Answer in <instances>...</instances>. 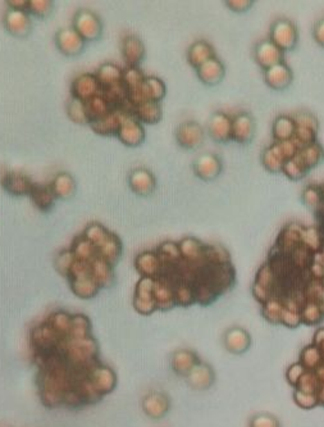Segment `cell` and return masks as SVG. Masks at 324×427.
<instances>
[{"label": "cell", "mask_w": 324, "mask_h": 427, "mask_svg": "<svg viewBox=\"0 0 324 427\" xmlns=\"http://www.w3.org/2000/svg\"><path fill=\"white\" fill-rule=\"evenodd\" d=\"M142 410L144 413L153 419L166 417L171 410V399L166 393L151 392L142 398Z\"/></svg>", "instance_id": "18"}, {"label": "cell", "mask_w": 324, "mask_h": 427, "mask_svg": "<svg viewBox=\"0 0 324 427\" xmlns=\"http://www.w3.org/2000/svg\"><path fill=\"white\" fill-rule=\"evenodd\" d=\"M203 360L198 353L192 349H178L173 353L171 360V369L178 377L186 378Z\"/></svg>", "instance_id": "22"}, {"label": "cell", "mask_w": 324, "mask_h": 427, "mask_svg": "<svg viewBox=\"0 0 324 427\" xmlns=\"http://www.w3.org/2000/svg\"><path fill=\"white\" fill-rule=\"evenodd\" d=\"M323 160V146L318 142H313L300 149L299 153L283 166L282 172L292 181H298L307 176Z\"/></svg>", "instance_id": "5"}, {"label": "cell", "mask_w": 324, "mask_h": 427, "mask_svg": "<svg viewBox=\"0 0 324 427\" xmlns=\"http://www.w3.org/2000/svg\"><path fill=\"white\" fill-rule=\"evenodd\" d=\"M145 85H146V92L149 95L150 101L160 103L162 99H164L167 92L166 84L159 77L146 76Z\"/></svg>", "instance_id": "39"}, {"label": "cell", "mask_w": 324, "mask_h": 427, "mask_svg": "<svg viewBox=\"0 0 324 427\" xmlns=\"http://www.w3.org/2000/svg\"><path fill=\"white\" fill-rule=\"evenodd\" d=\"M72 25V28L85 42H96L103 35V22L99 16L90 9L77 10Z\"/></svg>", "instance_id": "7"}, {"label": "cell", "mask_w": 324, "mask_h": 427, "mask_svg": "<svg viewBox=\"0 0 324 427\" xmlns=\"http://www.w3.org/2000/svg\"><path fill=\"white\" fill-rule=\"evenodd\" d=\"M178 145L186 151H196L204 144V128L196 121H186L177 127L175 133Z\"/></svg>", "instance_id": "9"}, {"label": "cell", "mask_w": 324, "mask_h": 427, "mask_svg": "<svg viewBox=\"0 0 324 427\" xmlns=\"http://www.w3.org/2000/svg\"><path fill=\"white\" fill-rule=\"evenodd\" d=\"M196 74H198V77L203 84L207 85V86H214V85L219 84L225 78V65L216 56L214 58L209 59L204 65H201L196 69Z\"/></svg>", "instance_id": "26"}, {"label": "cell", "mask_w": 324, "mask_h": 427, "mask_svg": "<svg viewBox=\"0 0 324 427\" xmlns=\"http://www.w3.org/2000/svg\"><path fill=\"white\" fill-rule=\"evenodd\" d=\"M264 81L266 84L277 92H281L287 89L293 81V72L291 68L287 66V63L277 65L275 67L269 68L266 71H263Z\"/></svg>", "instance_id": "25"}, {"label": "cell", "mask_w": 324, "mask_h": 427, "mask_svg": "<svg viewBox=\"0 0 324 427\" xmlns=\"http://www.w3.org/2000/svg\"><path fill=\"white\" fill-rule=\"evenodd\" d=\"M302 201L309 210L314 213L316 227L324 245V184L309 185L304 189Z\"/></svg>", "instance_id": "8"}, {"label": "cell", "mask_w": 324, "mask_h": 427, "mask_svg": "<svg viewBox=\"0 0 324 427\" xmlns=\"http://www.w3.org/2000/svg\"><path fill=\"white\" fill-rule=\"evenodd\" d=\"M117 137L119 139V142L125 144L126 146L137 148L145 140L144 126L131 115H122Z\"/></svg>", "instance_id": "11"}, {"label": "cell", "mask_w": 324, "mask_h": 427, "mask_svg": "<svg viewBox=\"0 0 324 427\" xmlns=\"http://www.w3.org/2000/svg\"><path fill=\"white\" fill-rule=\"evenodd\" d=\"M255 135V121L249 113L242 112L232 118V140L241 145L253 142Z\"/></svg>", "instance_id": "24"}, {"label": "cell", "mask_w": 324, "mask_h": 427, "mask_svg": "<svg viewBox=\"0 0 324 427\" xmlns=\"http://www.w3.org/2000/svg\"><path fill=\"white\" fill-rule=\"evenodd\" d=\"M263 319L295 330L324 322V245L316 226L283 227L251 285Z\"/></svg>", "instance_id": "3"}, {"label": "cell", "mask_w": 324, "mask_h": 427, "mask_svg": "<svg viewBox=\"0 0 324 427\" xmlns=\"http://www.w3.org/2000/svg\"><path fill=\"white\" fill-rule=\"evenodd\" d=\"M49 186L57 201H69L75 196L77 190L75 177L68 172H59L51 180Z\"/></svg>", "instance_id": "27"}, {"label": "cell", "mask_w": 324, "mask_h": 427, "mask_svg": "<svg viewBox=\"0 0 324 427\" xmlns=\"http://www.w3.org/2000/svg\"><path fill=\"white\" fill-rule=\"evenodd\" d=\"M110 233L112 231H109L107 227L103 226L99 222H92L83 230V235L99 249L100 246L108 240Z\"/></svg>", "instance_id": "37"}, {"label": "cell", "mask_w": 324, "mask_h": 427, "mask_svg": "<svg viewBox=\"0 0 324 427\" xmlns=\"http://www.w3.org/2000/svg\"><path fill=\"white\" fill-rule=\"evenodd\" d=\"M33 180L24 172L6 169L0 175V185L13 196H30L33 187Z\"/></svg>", "instance_id": "12"}, {"label": "cell", "mask_w": 324, "mask_h": 427, "mask_svg": "<svg viewBox=\"0 0 324 427\" xmlns=\"http://www.w3.org/2000/svg\"><path fill=\"white\" fill-rule=\"evenodd\" d=\"M284 54L286 53L275 47L269 39L259 42L254 48V59L263 71L284 63Z\"/></svg>", "instance_id": "15"}, {"label": "cell", "mask_w": 324, "mask_h": 427, "mask_svg": "<svg viewBox=\"0 0 324 427\" xmlns=\"http://www.w3.org/2000/svg\"><path fill=\"white\" fill-rule=\"evenodd\" d=\"M298 124L293 116H280L273 122V137L275 142H289L296 135Z\"/></svg>", "instance_id": "32"}, {"label": "cell", "mask_w": 324, "mask_h": 427, "mask_svg": "<svg viewBox=\"0 0 324 427\" xmlns=\"http://www.w3.org/2000/svg\"><path fill=\"white\" fill-rule=\"evenodd\" d=\"M222 344L225 351L233 355H242L249 352L253 345V337L249 331L241 326H231L227 328L222 336Z\"/></svg>", "instance_id": "10"}, {"label": "cell", "mask_w": 324, "mask_h": 427, "mask_svg": "<svg viewBox=\"0 0 324 427\" xmlns=\"http://www.w3.org/2000/svg\"><path fill=\"white\" fill-rule=\"evenodd\" d=\"M249 427H282V425L273 415L258 413L249 419Z\"/></svg>", "instance_id": "41"}, {"label": "cell", "mask_w": 324, "mask_h": 427, "mask_svg": "<svg viewBox=\"0 0 324 427\" xmlns=\"http://www.w3.org/2000/svg\"><path fill=\"white\" fill-rule=\"evenodd\" d=\"M85 109H86V115H87V119H89V125L95 122V121H98L100 118L108 116L109 113H112L107 101H104V98L101 95L95 97L92 101H86Z\"/></svg>", "instance_id": "36"}, {"label": "cell", "mask_w": 324, "mask_h": 427, "mask_svg": "<svg viewBox=\"0 0 324 427\" xmlns=\"http://www.w3.org/2000/svg\"><path fill=\"white\" fill-rule=\"evenodd\" d=\"M133 267L140 278L133 290V307L142 316L192 305L209 307L237 283L230 251L192 236L142 251Z\"/></svg>", "instance_id": "2"}, {"label": "cell", "mask_w": 324, "mask_h": 427, "mask_svg": "<svg viewBox=\"0 0 324 427\" xmlns=\"http://www.w3.org/2000/svg\"><path fill=\"white\" fill-rule=\"evenodd\" d=\"M56 47L63 56L75 58L83 53L85 42L72 27H65L56 34Z\"/></svg>", "instance_id": "14"}, {"label": "cell", "mask_w": 324, "mask_h": 427, "mask_svg": "<svg viewBox=\"0 0 324 427\" xmlns=\"http://www.w3.org/2000/svg\"><path fill=\"white\" fill-rule=\"evenodd\" d=\"M269 40L284 53L293 51L299 42L298 27L291 19L278 18L271 26Z\"/></svg>", "instance_id": "6"}, {"label": "cell", "mask_w": 324, "mask_h": 427, "mask_svg": "<svg viewBox=\"0 0 324 427\" xmlns=\"http://www.w3.org/2000/svg\"><path fill=\"white\" fill-rule=\"evenodd\" d=\"M122 74H123V68L113 65V63H104L100 66L95 76L99 81L101 89H104V87L119 84L122 81Z\"/></svg>", "instance_id": "35"}, {"label": "cell", "mask_w": 324, "mask_h": 427, "mask_svg": "<svg viewBox=\"0 0 324 427\" xmlns=\"http://www.w3.org/2000/svg\"><path fill=\"white\" fill-rule=\"evenodd\" d=\"M185 380L194 390L205 392L216 384V371L209 363L203 360Z\"/></svg>", "instance_id": "21"}, {"label": "cell", "mask_w": 324, "mask_h": 427, "mask_svg": "<svg viewBox=\"0 0 324 427\" xmlns=\"http://www.w3.org/2000/svg\"><path fill=\"white\" fill-rule=\"evenodd\" d=\"M54 3L50 0H28L27 13L37 18H48L53 13Z\"/></svg>", "instance_id": "40"}, {"label": "cell", "mask_w": 324, "mask_h": 427, "mask_svg": "<svg viewBox=\"0 0 324 427\" xmlns=\"http://www.w3.org/2000/svg\"><path fill=\"white\" fill-rule=\"evenodd\" d=\"M9 9H13V10H22V12H27V7H28V0H9L7 1Z\"/></svg>", "instance_id": "44"}, {"label": "cell", "mask_w": 324, "mask_h": 427, "mask_svg": "<svg viewBox=\"0 0 324 427\" xmlns=\"http://www.w3.org/2000/svg\"><path fill=\"white\" fill-rule=\"evenodd\" d=\"M99 254L109 263L117 266L123 256V244L118 235L110 233L108 240L99 248Z\"/></svg>", "instance_id": "34"}, {"label": "cell", "mask_w": 324, "mask_h": 427, "mask_svg": "<svg viewBox=\"0 0 324 427\" xmlns=\"http://www.w3.org/2000/svg\"><path fill=\"white\" fill-rule=\"evenodd\" d=\"M284 378L300 410L324 408V326L316 328L296 362L286 369Z\"/></svg>", "instance_id": "4"}, {"label": "cell", "mask_w": 324, "mask_h": 427, "mask_svg": "<svg viewBox=\"0 0 324 427\" xmlns=\"http://www.w3.org/2000/svg\"><path fill=\"white\" fill-rule=\"evenodd\" d=\"M128 186L133 193L140 196H149L154 193L157 180L146 168H136L128 176Z\"/></svg>", "instance_id": "23"}, {"label": "cell", "mask_w": 324, "mask_h": 427, "mask_svg": "<svg viewBox=\"0 0 324 427\" xmlns=\"http://www.w3.org/2000/svg\"><path fill=\"white\" fill-rule=\"evenodd\" d=\"M121 51L126 67H140L142 60L146 56L145 45L142 39L136 35H127L123 37Z\"/></svg>", "instance_id": "20"}, {"label": "cell", "mask_w": 324, "mask_h": 427, "mask_svg": "<svg viewBox=\"0 0 324 427\" xmlns=\"http://www.w3.org/2000/svg\"><path fill=\"white\" fill-rule=\"evenodd\" d=\"M225 4L233 12L242 13V12L251 8L254 6V1H245V0H241V1H225Z\"/></svg>", "instance_id": "42"}, {"label": "cell", "mask_w": 324, "mask_h": 427, "mask_svg": "<svg viewBox=\"0 0 324 427\" xmlns=\"http://www.w3.org/2000/svg\"><path fill=\"white\" fill-rule=\"evenodd\" d=\"M222 160L214 153H204L192 163V171L195 176L203 181H213L222 172Z\"/></svg>", "instance_id": "16"}, {"label": "cell", "mask_w": 324, "mask_h": 427, "mask_svg": "<svg viewBox=\"0 0 324 427\" xmlns=\"http://www.w3.org/2000/svg\"><path fill=\"white\" fill-rule=\"evenodd\" d=\"M3 24H4V28L7 30V33L18 39H25L31 34V30H33V22H31L30 15L22 10L8 9V12L3 18Z\"/></svg>", "instance_id": "17"}, {"label": "cell", "mask_w": 324, "mask_h": 427, "mask_svg": "<svg viewBox=\"0 0 324 427\" xmlns=\"http://www.w3.org/2000/svg\"><path fill=\"white\" fill-rule=\"evenodd\" d=\"M313 37L316 40L318 45H321L322 48H324V17L321 18L316 26H314V30H313Z\"/></svg>", "instance_id": "43"}, {"label": "cell", "mask_w": 324, "mask_h": 427, "mask_svg": "<svg viewBox=\"0 0 324 427\" xmlns=\"http://www.w3.org/2000/svg\"><path fill=\"white\" fill-rule=\"evenodd\" d=\"M121 119L122 115L121 113H109L108 116L100 118L98 121L90 124L92 131L99 136L104 137H110V136H117L119 125H121Z\"/></svg>", "instance_id": "33"}, {"label": "cell", "mask_w": 324, "mask_h": 427, "mask_svg": "<svg viewBox=\"0 0 324 427\" xmlns=\"http://www.w3.org/2000/svg\"><path fill=\"white\" fill-rule=\"evenodd\" d=\"M40 403L48 410H78L99 404L116 390L118 376L101 357L85 313L53 310L27 335Z\"/></svg>", "instance_id": "1"}, {"label": "cell", "mask_w": 324, "mask_h": 427, "mask_svg": "<svg viewBox=\"0 0 324 427\" xmlns=\"http://www.w3.org/2000/svg\"><path fill=\"white\" fill-rule=\"evenodd\" d=\"M30 198L33 201V206L42 212H49L53 210L56 201H57L49 185L36 184V183L33 184Z\"/></svg>", "instance_id": "30"}, {"label": "cell", "mask_w": 324, "mask_h": 427, "mask_svg": "<svg viewBox=\"0 0 324 427\" xmlns=\"http://www.w3.org/2000/svg\"><path fill=\"white\" fill-rule=\"evenodd\" d=\"M69 249L72 251L74 258L76 260L85 262L90 267V269H92V262L100 256L99 249L95 245H92L83 234L76 236L74 242L71 244V246H69Z\"/></svg>", "instance_id": "28"}, {"label": "cell", "mask_w": 324, "mask_h": 427, "mask_svg": "<svg viewBox=\"0 0 324 427\" xmlns=\"http://www.w3.org/2000/svg\"><path fill=\"white\" fill-rule=\"evenodd\" d=\"M208 134L213 142L219 144L232 140V118L223 112H216L208 122Z\"/></svg>", "instance_id": "19"}, {"label": "cell", "mask_w": 324, "mask_h": 427, "mask_svg": "<svg viewBox=\"0 0 324 427\" xmlns=\"http://www.w3.org/2000/svg\"><path fill=\"white\" fill-rule=\"evenodd\" d=\"M216 51L212 47V44H209L205 40H199V42H194L191 47L187 51V62L190 63V66L195 69L204 65L209 59L216 57Z\"/></svg>", "instance_id": "29"}, {"label": "cell", "mask_w": 324, "mask_h": 427, "mask_svg": "<svg viewBox=\"0 0 324 427\" xmlns=\"http://www.w3.org/2000/svg\"><path fill=\"white\" fill-rule=\"evenodd\" d=\"M67 116L77 125H89V119L85 109V103L76 99H69L67 103Z\"/></svg>", "instance_id": "38"}, {"label": "cell", "mask_w": 324, "mask_h": 427, "mask_svg": "<svg viewBox=\"0 0 324 427\" xmlns=\"http://www.w3.org/2000/svg\"><path fill=\"white\" fill-rule=\"evenodd\" d=\"M133 116L142 124L155 125L162 119L160 104L157 101H145L133 108Z\"/></svg>", "instance_id": "31"}, {"label": "cell", "mask_w": 324, "mask_h": 427, "mask_svg": "<svg viewBox=\"0 0 324 427\" xmlns=\"http://www.w3.org/2000/svg\"><path fill=\"white\" fill-rule=\"evenodd\" d=\"M99 95H101V86L95 74L77 76L71 84V98L76 101L86 103Z\"/></svg>", "instance_id": "13"}]
</instances>
